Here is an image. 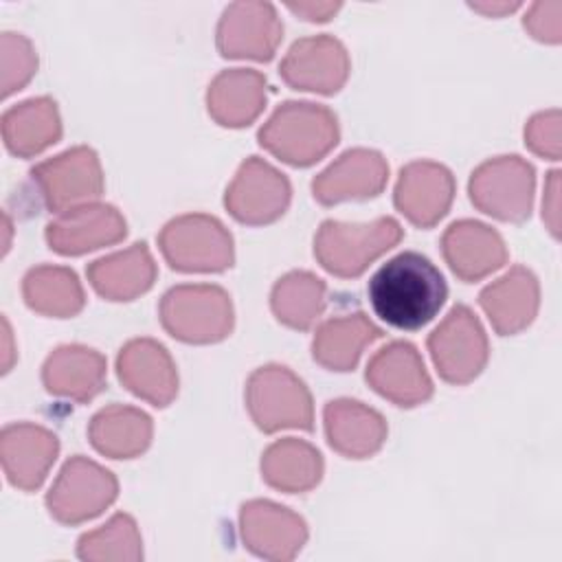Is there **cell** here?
I'll return each mask as SVG.
<instances>
[{
    "label": "cell",
    "instance_id": "6da1fadb",
    "mask_svg": "<svg viewBox=\"0 0 562 562\" xmlns=\"http://www.w3.org/2000/svg\"><path fill=\"white\" fill-rule=\"evenodd\" d=\"M367 296L375 316L386 325L415 331L439 314L448 299V285L426 255L404 250L373 272Z\"/></svg>",
    "mask_w": 562,
    "mask_h": 562
},
{
    "label": "cell",
    "instance_id": "7a4b0ae2",
    "mask_svg": "<svg viewBox=\"0 0 562 562\" xmlns=\"http://www.w3.org/2000/svg\"><path fill=\"white\" fill-rule=\"evenodd\" d=\"M259 145L292 167H310L329 154L340 127L336 114L314 101H285L261 125Z\"/></svg>",
    "mask_w": 562,
    "mask_h": 562
},
{
    "label": "cell",
    "instance_id": "3957f363",
    "mask_svg": "<svg viewBox=\"0 0 562 562\" xmlns=\"http://www.w3.org/2000/svg\"><path fill=\"white\" fill-rule=\"evenodd\" d=\"M158 316L169 336L189 345L220 342L235 325L228 292L213 283H182L169 288L160 299Z\"/></svg>",
    "mask_w": 562,
    "mask_h": 562
},
{
    "label": "cell",
    "instance_id": "277c9868",
    "mask_svg": "<svg viewBox=\"0 0 562 562\" xmlns=\"http://www.w3.org/2000/svg\"><path fill=\"white\" fill-rule=\"evenodd\" d=\"M402 237L400 222L389 215L364 224L325 220L314 235V257L334 277L353 279Z\"/></svg>",
    "mask_w": 562,
    "mask_h": 562
},
{
    "label": "cell",
    "instance_id": "5b68a950",
    "mask_svg": "<svg viewBox=\"0 0 562 562\" xmlns=\"http://www.w3.org/2000/svg\"><path fill=\"white\" fill-rule=\"evenodd\" d=\"M246 408L255 426L263 432L283 428L312 430L314 404L305 382L283 364H266L250 373L246 382Z\"/></svg>",
    "mask_w": 562,
    "mask_h": 562
},
{
    "label": "cell",
    "instance_id": "8992f818",
    "mask_svg": "<svg viewBox=\"0 0 562 562\" xmlns=\"http://www.w3.org/2000/svg\"><path fill=\"white\" fill-rule=\"evenodd\" d=\"M158 248L165 261L180 272H224L235 261L233 235L206 213L169 220L158 235Z\"/></svg>",
    "mask_w": 562,
    "mask_h": 562
},
{
    "label": "cell",
    "instance_id": "52a82bcc",
    "mask_svg": "<svg viewBox=\"0 0 562 562\" xmlns=\"http://www.w3.org/2000/svg\"><path fill=\"white\" fill-rule=\"evenodd\" d=\"M533 189L536 171L516 154L481 162L468 182L472 204L485 215L509 224H520L531 215Z\"/></svg>",
    "mask_w": 562,
    "mask_h": 562
},
{
    "label": "cell",
    "instance_id": "ba28073f",
    "mask_svg": "<svg viewBox=\"0 0 562 562\" xmlns=\"http://www.w3.org/2000/svg\"><path fill=\"white\" fill-rule=\"evenodd\" d=\"M119 496L116 476L97 461L70 457L46 494L48 514L61 525H81L97 518Z\"/></svg>",
    "mask_w": 562,
    "mask_h": 562
},
{
    "label": "cell",
    "instance_id": "9c48e42d",
    "mask_svg": "<svg viewBox=\"0 0 562 562\" xmlns=\"http://www.w3.org/2000/svg\"><path fill=\"white\" fill-rule=\"evenodd\" d=\"M426 345L441 380L457 386L472 382L490 358L487 334L479 316L461 303L430 331Z\"/></svg>",
    "mask_w": 562,
    "mask_h": 562
},
{
    "label": "cell",
    "instance_id": "30bf717a",
    "mask_svg": "<svg viewBox=\"0 0 562 562\" xmlns=\"http://www.w3.org/2000/svg\"><path fill=\"white\" fill-rule=\"evenodd\" d=\"M31 180L48 211H68L94 202L103 193L99 156L88 145L70 147L31 169Z\"/></svg>",
    "mask_w": 562,
    "mask_h": 562
},
{
    "label": "cell",
    "instance_id": "8fae6325",
    "mask_svg": "<svg viewBox=\"0 0 562 562\" xmlns=\"http://www.w3.org/2000/svg\"><path fill=\"white\" fill-rule=\"evenodd\" d=\"M292 198L290 180L259 156L246 158L224 193L226 211L241 224L263 226L279 220Z\"/></svg>",
    "mask_w": 562,
    "mask_h": 562
},
{
    "label": "cell",
    "instance_id": "7c38bea8",
    "mask_svg": "<svg viewBox=\"0 0 562 562\" xmlns=\"http://www.w3.org/2000/svg\"><path fill=\"white\" fill-rule=\"evenodd\" d=\"M283 37V24L270 2H233L224 9L215 44L222 57L268 61Z\"/></svg>",
    "mask_w": 562,
    "mask_h": 562
},
{
    "label": "cell",
    "instance_id": "4fadbf2b",
    "mask_svg": "<svg viewBox=\"0 0 562 562\" xmlns=\"http://www.w3.org/2000/svg\"><path fill=\"white\" fill-rule=\"evenodd\" d=\"M351 70L349 53L340 40L334 35L321 33L296 40L281 66V79L294 90H307L318 94L338 92Z\"/></svg>",
    "mask_w": 562,
    "mask_h": 562
},
{
    "label": "cell",
    "instance_id": "5bb4252c",
    "mask_svg": "<svg viewBox=\"0 0 562 562\" xmlns=\"http://www.w3.org/2000/svg\"><path fill=\"white\" fill-rule=\"evenodd\" d=\"M239 533L248 551L274 562L292 560L307 542L305 520L290 507L266 498L241 505Z\"/></svg>",
    "mask_w": 562,
    "mask_h": 562
},
{
    "label": "cell",
    "instance_id": "9a60e30c",
    "mask_svg": "<svg viewBox=\"0 0 562 562\" xmlns=\"http://www.w3.org/2000/svg\"><path fill=\"white\" fill-rule=\"evenodd\" d=\"M125 235V217L116 206L103 202H88L61 211L44 231L48 248L66 257L119 244Z\"/></svg>",
    "mask_w": 562,
    "mask_h": 562
},
{
    "label": "cell",
    "instance_id": "2e32d148",
    "mask_svg": "<svg viewBox=\"0 0 562 562\" xmlns=\"http://www.w3.org/2000/svg\"><path fill=\"white\" fill-rule=\"evenodd\" d=\"M454 200L452 171L435 160H413L402 167L395 182V209L415 226L430 228L448 211Z\"/></svg>",
    "mask_w": 562,
    "mask_h": 562
},
{
    "label": "cell",
    "instance_id": "e0dca14e",
    "mask_svg": "<svg viewBox=\"0 0 562 562\" xmlns=\"http://www.w3.org/2000/svg\"><path fill=\"white\" fill-rule=\"evenodd\" d=\"M389 180L386 158L367 147H353L340 154L312 180V195L323 206L347 200H369L382 193Z\"/></svg>",
    "mask_w": 562,
    "mask_h": 562
},
{
    "label": "cell",
    "instance_id": "ac0fdd59",
    "mask_svg": "<svg viewBox=\"0 0 562 562\" xmlns=\"http://www.w3.org/2000/svg\"><path fill=\"white\" fill-rule=\"evenodd\" d=\"M364 378L375 393L404 408L424 404L432 395V380L419 351L404 340H393L375 351Z\"/></svg>",
    "mask_w": 562,
    "mask_h": 562
},
{
    "label": "cell",
    "instance_id": "d6986e66",
    "mask_svg": "<svg viewBox=\"0 0 562 562\" xmlns=\"http://www.w3.org/2000/svg\"><path fill=\"white\" fill-rule=\"evenodd\" d=\"M116 373L123 386L156 408H165L178 395V371L169 351L154 338H132L116 356Z\"/></svg>",
    "mask_w": 562,
    "mask_h": 562
},
{
    "label": "cell",
    "instance_id": "ffe728a7",
    "mask_svg": "<svg viewBox=\"0 0 562 562\" xmlns=\"http://www.w3.org/2000/svg\"><path fill=\"white\" fill-rule=\"evenodd\" d=\"M59 452V439L53 430L18 422L2 428L0 435V457L2 470L11 485L24 492L37 490Z\"/></svg>",
    "mask_w": 562,
    "mask_h": 562
},
{
    "label": "cell",
    "instance_id": "44dd1931",
    "mask_svg": "<svg viewBox=\"0 0 562 562\" xmlns=\"http://www.w3.org/2000/svg\"><path fill=\"white\" fill-rule=\"evenodd\" d=\"M441 252L461 281H479L507 261V246L498 231L479 220L452 222L441 235Z\"/></svg>",
    "mask_w": 562,
    "mask_h": 562
},
{
    "label": "cell",
    "instance_id": "7402d4cb",
    "mask_svg": "<svg viewBox=\"0 0 562 562\" xmlns=\"http://www.w3.org/2000/svg\"><path fill=\"white\" fill-rule=\"evenodd\" d=\"M479 305L501 336H512L531 325L540 307V283L525 266H512L503 277L485 285Z\"/></svg>",
    "mask_w": 562,
    "mask_h": 562
},
{
    "label": "cell",
    "instance_id": "603a6c76",
    "mask_svg": "<svg viewBox=\"0 0 562 562\" xmlns=\"http://www.w3.org/2000/svg\"><path fill=\"white\" fill-rule=\"evenodd\" d=\"M105 356L86 345H61L42 364V382L55 397L86 404L105 386Z\"/></svg>",
    "mask_w": 562,
    "mask_h": 562
},
{
    "label": "cell",
    "instance_id": "cb8c5ba5",
    "mask_svg": "<svg viewBox=\"0 0 562 562\" xmlns=\"http://www.w3.org/2000/svg\"><path fill=\"white\" fill-rule=\"evenodd\" d=\"M323 424L327 443L347 459H367L375 454L386 441V419L375 408L338 397L325 404Z\"/></svg>",
    "mask_w": 562,
    "mask_h": 562
},
{
    "label": "cell",
    "instance_id": "d4e9b609",
    "mask_svg": "<svg viewBox=\"0 0 562 562\" xmlns=\"http://www.w3.org/2000/svg\"><path fill=\"white\" fill-rule=\"evenodd\" d=\"M268 99V81L252 68L222 70L206 90V110L222 127L250 125Z\"/></svg>",
    "mask_w": 562,
    "mask_h": 562
},
{
    "label": "cell",
    "instance_id": "484cf974",
    "mask_svg": "<svg viewBox=\"0 0 562 562\" xmlns=\"http://www.w3.org/2000/svg\"><path fill=\"white\" fill-rule=\"evenodd\" d=\"M94 292L108 301H134L145 294L158 274L156 261L145 241L94 259L86 268Z\"/></svg>",
    "mask_w": 562,
    "mask_h": 562
},
{
    "label": "cell",
    "instance_id": "4316f807",
    "mask_svg": "<svg viewBox=\"0 0 562 562\" xmlns=\"http://www.w3.org/2000/svg\"><path fill=\"white\" fill-rule=\"evenodd\" d=\"M154 435L151 417L127 404H110L97 411L88 424L92 448L110 459H134L143 454Z\"/></svg>",
    "mask_w": 562,
    "mask_h": 562
},
{
    "label": "cell",
    "instance_id": "83f0119b",
    "mask_svg": "<svg viewBox=\"0 0 562 562\" xmlns=\"http://www.w3.org/2000/svg\"><path fill=\"white\" fill-rule=\"evenodd\" d=\"M382 336V327L362 312L334 316L316 327L312 358L329 371H351L358 364L362 349Z\"/></svg>",
    "mask_w": 562,
    "mask_h": 562
},
{
    "label": "cell",
    "instance_id": "f1b7e54d",
    "mask_svg": "<svg viewBox=\"0 0 562 562\" xmlns=\"http://www.w3.org/2000/svg\"><path fill=\"white\" fill-rule=\"evenodd\" d=\"M2 140L20 158H31L61 138V119L55 99L33 97L2 114Z\"/></svg>",
    "mask_w": 562,
    "mask_h": 562
},
{
    "label": "cell",
    "instance_id": "f546056e",
    "mask_svg": "<svg viewBox=\"0 0 562 562\" xmlns=\"http://www.w3.org/2000/svg\"><path fill=\"white\" fill-rule=\"evenodd\" d=\"M261 479L285 494H303L323 479V454L303 439L283 437L270 443L261 454Z\"/></svg>",
    "mask_w": 562,
    "mask_h": 562
},
{
    "label": "cell",
    "instance_id": "4dcf8cb0",
    "mask_svg": "<svg viewBox=\"0 0 562 562\" xmlns=\"http://www.w3.org/2000/svg\"><path fill=\"white\" fill-rule=\"evenodd\" d=\"M24 303L53 318H70L86 305V294L79 277L66 266L42 263L31 268L22 279Z\"/></svg>",
    "mask_w": 562,
    "mask_h": 562
},
{
    "label": "cell",
    "instance_id": "1f68e13d",
    "mask_svg": "<svg viewBox=\"0 0 562 562\" xmlns=\"http://www.w3.org/2000/svg\"><path fill=\"white\" fill-rule=\"evenodd\" d=\"M327 305V285L307 270L283 274L270 292V307L279 323L292 329H310Z\"/></svg>",
    "mask_w": 562,
    "mask_h": 562
},
{
    "label": "cell",
    "instance_id": "d6a6232c",
    "mask_svg": "<svg viewBox=\"0 0 562 562\" xmlns=\"http://www.w3.org/2000/svg\"><path fill=\"white\" fill-rule=\"evenodd\" d=\"M77 555L86 562H138L143 560V540L136 520L130 514H114L99 529L86 531L77 540Z\"/></svg>",
    "mask_w": 562,
    "mask_h": 562
},
{
    "label": "cell",
    "instance_id": "836d02e7",
    "mask_svg": "<svg viewBox=\"0 0 562 562\" xmlns=\"http://www.w3.org/2000/svg\"><path fill=\"white\" fill-rule=\"evenodd\" d=\"M2 57V97L24 88L37 70V53L22 33L4 31L0 37Z\"/></svg>",
    "mask_w": 562,
    "mask_h": 562
},
{
    "label": "cell",
    "instance_id": "e575fe53",
    "mask_svg": "<svg viewBox=\"0 0 562 562\" xmlns=\"http://www.w3.org/2000/svg\"><path fill=\"white\" fill-rule=\"evenodd\" d=\"M560 110L533 114L525 125V145L547 160H560Z\"/></svg>",
    "mask_w": 562,
    "mask_h": 562
},
{
    "label": "cell",
    "instance_id": "d590c367",
    "mask_svg": "<svg viewBox=\"0 0 562 562\" xmlns=\"http://www.w3.org/2000/svg\"><path fill=\"white\" fill-rule=\"evenodd\" d=\"M522 24L531 37L558 44L562 40V2H536L522 18Z\"/></svg>",
    "mask_w": 562,
    "mask_h": 562
},
{
    "label": "cell",
    "instance_id": "8d00e7d4",
    "mask_svg": "<svg viewBox=\"0 0 562 562\" xmlns=\"http://www.w3.org/2000/svg\"><path fill=\"white\" fill-rule=\"evenodd\" d=\"M560 171L553 169L544 182L542 198V220L553 237L560 235Z\"/></svg>",
    "mask_w": 562,
    "mask_h": 562
},
{
    "label": "cell",
    "instance_id": "74e56055",
    "mask_svg": "<svg viewBox=\"0 0 562 562\" xmlns=\"http://www.w3.org/2000/svg\"><path fill=\"white\" fill-rule=\"evenodd\" d=\"M288 9L303 20L327 22L340 9V2H288Z\"/></svg>",
    "mask_w": 562,
    "mask_h": 562
},
{
    "label": "cell",
    "instance_id": "f35d334b",
    "mask_svg": "<svg viewBox=\"0 0 562 562\" xmlns=\"http://www.w3.org/2000/svg\"><path fill=\"white\" fill-rule=\"evenodd\" d=\"M470 7L485 15H503L518 9V2H470Z\"/></svg>",
    "mask_w": 562,
    "mask_h": 562
},
{
    "label": "cell",
    "instance_id": "ab89813d",
    "mask_svg": "<svg viewBox=\"0 0 562 562\" xmlns=\"http://www.w3.org/2000/svg\"><path fill=\"white\" fill-rule=\"evenodd\" d=\"M2 325H4V342H7V360H4V373L9 371V367H11V347H9V340H11V331H9V323H7V318H2Z\"/></svg>",
    "mask_w": 562,
    "mask_h": 562
}]
</instances>
